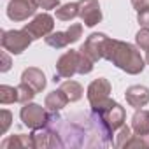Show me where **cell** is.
<instances>
[{
	"label": "cell",
	"instance_id": "ac0fdd59",
	"mask_svg": "<svg viewBox=\"0 0 149 149\" xmlns=\"http://www.w3.org/2000/svg\"><path fill=\"white\" fill-rule=\"evenodd\" d=\"M79 16V6L74 4V2H68V4H63L61 7L56 9V18L60 21H72L74 18Z\"/></svg>",
	"mask_w": 149,
	"mask_h": 149
},
{
	"label": "cell",
	"instance_id": "4316f807",
	"mask_svg": "<svg viewBox=\"0 0 149 149\" xmlns=\"http://www.w3.org/2000/svg\"><path fill=\"white\" fill-rule=\"evenodd\" d=\"M11 121H13V114L7 109L0 111V135H6V132L11 126Z\"/></svg>",
	"mask_w": 149,
	"mask_h": 149
},
{
	"label": "cell",
	"instance_id": "1f68e13d",
	"mask_svg": "<svg viewBox=\"0 0 149 149\" xmlns=\"http://www.w3.org/2000/svg\"><path fill=\"white\" fill-rule=\"evenodd\" d=\"M146 61H147V65H149V51H147V56H146Z\"/></svg>",
	"mask_w": 149,
	"mask_h": 149
},
{
	"label": "cell",
	"instance_id": "52a82bcc",
	"mask_svg": "<svg viewBox=\"0 0 149 149\" xmlns=\"http://www.w3.org/2000/svg\"><path fill=\"white\" fill-rule=\"evenodd\" d=\"M32 139H33V147L35 149H40V147H63V140H61L60 133L54 128H49V126L33 130Z\"/></svg>",
	"mask_w": 149,
	"mask_h": 149
},
{
	"label": "cell",
	"instance_id": "83f0119b",
	"mask_svg": "<svg viewBox=\"0 0 149 149\" xmlns=\"http://www.w3.org/2000/svg\"><path fill=\"white\" fill-rule=\"evenodd\" d=\"M37 9H58L60 0H32Z\"/></svg>",
	"mask_w": 149,
	"mask_h": 149
},
{
	"label": "cell",
	"instance_id": "9c48e42d",
	"mask_svg": "<svg viewBox=\"0 0 149 149\" xmlns=\"http://www.w3.org/2000/svg\"><path fill=\"white\" fill-rule=\"evenodd\" d=\"M37 11V6L32 0H11L7 6V16L13 21H25L32 18Z\"/></svg>",
	"mask_w": 149,
	"mask_h": 149
},
{
	"label": "cell",
	"instance_id": "d4e9b609",
	"mask_svg": "<svg viewBox=\"0 0 149 149\" xmlns=\"http://www.w3.org/2000/svg\"><path fill=\"white\" fill-rule=\"evenodd\" d=\"M126 147H149V133L147 135H139V133L132 135Z\"/></svg>",
	"mask_w": 149,
	"mask_h": 149
},
{
	"label": "cell",
	"instance_id": "cb8c5ba5",
	"mask_svg": "<svg viewBox=\"0 0 149 149\" xmlns=\"http://www.w3.org/2000/svg\"><path fill=\"white\" fill-rule=\"evenodd\" d=\"M135 42L142 51H149V28H142L135 35Z\"/></svg>",
	"mask_w": 149,
	"mask_h": 149
},
{
	"label": "cell",
	"instance_id": "d6986e66",
	"mask_svg": "<svg viewBox=\"0 0 149 149\" xmlns=\"http://www.w3.org/2000/svg\"><path fill=\"white\" fill-rule=\"evenodd\" d=\"M46 44L54 47V49H63L67 47L70 42H68V37H67V32H54V33H49L47 37H44Z\"/></svg>",
	"mask_w": 149,
	"mask_h": 149
},
{
	"label": "cell",
	"instance_id": "8fae6325",
	"mask_svg": "<svg viewBox=\"0 0 149 149\" xmlns=\"http://www.w3.org/2000/svg\"><path fill=\"white\" fill-rule=\"evenodd\" d=\"M21 83L28 84L35 93H40L44 88H46V76L40 68H35V67H28L23 70L21 74Z\"/></svg>",
	"mask_w": 149,
	"mask_h": 149
},
{
	"label": "cell",
	"instance_id": "7a4b0ae2",
	"mask_svg": "<svg viewBox=\"0 0 149 149\" xmlns=\"http://www.w3.org/2000/svg\"><path fill=\"white\" fill-rule=\"evenodd\" d=\"M111 93V83L105 77H98L95 79L90 86H88V102L91 105V111L102 114L105 112L111 105H114L116 102L109 97Z\"/></svg>",
	"mask_w": 149,
	"mask_h": 149
},
{
	"label": "cell",
	"instance_id": "f1b7e54d",
	"mask_svg": "<svg viewBox=\"0 0 149 149\" xmlns=\"http://www.w3.org/2000/svg\"><path fill=\"white\" fill-rule=\"evenodd\" d=\"M137 21L142 28H149V7L144 9V11H139L137 14Z\"/></svg>",
	"mask_w": 149,
	"mask_h": 149
},
{
	"label": "cell",
	"instance_id": "ba28073f",
	"mask_svg": "<svg viewBox=\"0 0 149 149\" xmlns=\"http://www.w3.org/2000/svg\"><path fill=\"white\" fill-rule=\"evenodd\" d=\"M77 67H79V51H65L60 60L56 61V74L60 77L70 79L72 76L77 74Z\"/></svg>",
	"mask_w": 149,
	"mask_h": 149
},
{
	"label": "cell",
	"instance_id": "3957f363",
	"mask_svg": "<svg viewBox=\"0 0 149 149\" xmlns=\"http://www.w3.org/2000/svg\"><path fill=\"white\" fill-rule=\"evenodd\" d=\"M19 118L23 121L25 126L32 128V130H37V128H44L47 126V121H49V111L44 109L42 105L39 104H23L21 111H19Z\"/></svg>",
	"mask_w": 149,
	"mask_h": 149
},
{
	"label": "cell",
	"instance_id": "5bb4252c",
	"mask_svg": "<svg viewBox=\"0 0 149 149\" xmlns=\"http://www.w3.org/2000/svg\"><path fill=\"white\" fill-rule=\"evenodd\" d=\"M67 104H68V98H67V95H65L61 90L51 91V93L46 97V100H44V107H46L49 112H58V111H61Z\"/></svg>",
	"mask_w": 149,
	"mask_h": 149
},
{
	"label": "cell",
	"instance_id": "44dd1931",
	"mask_svg": "<svg viewBox=\"0 0 149 149\" xmlns=\"http://www.w3.org/2000/svg\"><path fill=\"white\" fill-rule=\"evenodd\" d=\"M16 88H18V104H28V102L37 95V93H35L28 84H25V83H19Z\"/></svg>",
	"mask_w": 149,
	"mask_h": 149
},
{
	"label": "cell",
	"instance_id": "4fadbf2b",
	"mask_svg": "<svg viewBox=\"0 0 149 149\" xmlns=\"http://www.w3.org/2000/svg\"><path fill=\"white\" fill-rule=\"evenodd\" d=\"M105 123L111 126L112 132H116L118 128H121L125 125V118H126V112H125V107H121L118 102L114 105H111L105 112H102Z\"/></svg>",
	"mask_w": 149,
	"mask_h": 149
},
{
	"label": "cell",
	"instance_id": "7c38bea8",
	"mask_svg": "<svg viewBox=\"0 0 149 149\" xmlns=\"http://www.w3.org/2000/svg\"><path fill=\"white\" fill-rule=\"evenodd\" d=\"M125 97H126L128 105L130 107H135V109H140V107H144V105L149 104V90L146 86H140V84L130 86L126 90Z\"/></svg>",
	"mask_w": 149,
	"mask_h": 149
},
{
	"label": "cell",
	"instance_id": "ffe728a7",
	"mask_svg": "<svg viewBox=\"0 0 149 149\" xmlns=\"http://www.w3.org/2000/svg\"><path fill=\"white\" fill-rule=\"evenodd\" d=\"M14 102H18V88L2 84L0 86V104L7 105V104H14Z\"/></svg>",
	"mask_w": 149,
	"mask_h": 149
},
{
	"label": "cell",
	"instance_id": "f546056e",
	"mask_svg": "<svg viewBox=\"0 0 149 149\" xmlns=\"http://www.w3.org/2000/svg\"><path fill=\"white\" fill-rule=\"evenodd\" d=\"M132 6H133V9H137V13H139V11H144V9L149 7V0H132Z\"/></svg>",
	"mask_w": 149,
	"mask_h": 149
},
{
	"label": "cell",
	"instance_id": "5b68a950",
	"mask_svg": "<svg viewBox=\"0 0 149 149\" xmlns=\"http://www.w3.org/2000/svg\"><path fill=\"white\" fill-rule=\"evenodd\" d=\"M54 28V19L53 16H49L47 13H42V14H37L30 23H26L23 26V30H26L30 33V37L35 40V39H42V37H47Z\"/></svg>",
	"mask_w": 149,
	"mask_h": 149
},
{
	"label": "cell",
	"instance_id": "9a60e30c",
	"mask_svg": "<svg viewBox=\"0 0 149 149\" xmlns=\"http://www.w3.org/2000/svg\"><path fill=\"white\" fill-rule=\"evenodd\" d=\"M132 130L139 135H147L149 133V111L137 109V112L132 118Z\"/></svg>",
	"mask_w": 149,
	"mask_h": 149
},
{
	"label": "cell",
	"instance_id": "277c9868",
	"mask_svg": "<svg viewBox=\"0 0 149 149\" xmlns=\"http://www.w3.org/2000/svg\"><path fill=\"white\" fill-rule=\"evenodd\" d=\"M32 40L33 39L26 30H4L2 39H0L2 47L11 54H21L25 49H28Z\"/></svg>",
	"mask_w": 149,
	"mask_h": 149
},
{
	"label": "cell",
	"instance_id": "30bf717a",
	"mask_svg": "<svg viewBox=\"0 0 149 149\" xmlns=\"http://www.w3.org/2000/svg\"><path fill=\"white\" fill-rule=\"evenodd\" d=\"M79 18L84 21L86 26H95L102 21V11L98 0H79Z\"/></svg>",
	"mask_w": 149,
	"mask_h": 149
},
{
	"label": "cell",
	"instance_id": "e0dca14e",
	"mask_svg": "<svg viewBox=\"0 0 149 149\" xmlns=\"http://www.w3.org/2000/svg\"><path fill=\"white\" fill-rule=\"evenodd\" d=\"M60 90L67 95V98H68V102H77V100H81L83 98V86L79 84V83H76V81H72V79H67L65 83H61L60 84Z\"/></svg>",
	"mask_w": 149,
	"mask_h": 149
},
{
	"label": "cell",
	"instance_id": "603a6c76",
	"mask_svg": "<svg viewBox=\"0 0 149 149\" xmlns=\"http://www.w3.org/2000/svg\"><path fill=\"white\" fill-rule=\"evenodd\" d=\"M93 60L88 58L84 53L79 51V67H77V74H90L93 70Z\"/></svg>",
	"mask_w": 149,
	"mask_h": 149
},
{
	"label": "cell",
	"instance_id": "7402d4cb",
	"mask_svg": "<svg viewBox=\"0 0 149 149\" xmlns=\"http://www.w3.org/2000/svg\"><path fill=\"white\" fill-rule=\"evenodd\" d=\"M130 139H132V128L126 126V125H123V126L119 128V133L116 135L114 146H116V147H126V144H128Z\"/></svg>",
	"mask_w": 149,
	"mask_h": 149
},
{
	"label": "cell",
	"instance_id": "6da1fadb",
	"mask_svg": "<svg viewBox=\"0 0 149 149\" xmlns=\"http://www.w3.org/2000/svg\"><path fill=\"white\" fill-rule=\"evenodd\" d=\"M104 60L111 61L112 65L125 70L126 74H132V76L140 74L146 67V60L142 58L140 51L135 46L123 42V40H116V39L107 40L105 51H104Z\"/></svg>",
	"mask_w": 149,
	"mask_h": 149
},
{
	"label": "cell",
	"instance_id": "484cf974",
	"mask_svg": "<svg viewBox=\"0 0 149 149\" xmlns=\"http://www.w3.org/2000/svg\"><path fill=\"white\" fill-rule=\"evenodd\" d=\"M67 37H68V42H70V44L77 42V40L83 37V25H79V23L70 25L68 30H67Z\"/></svg>",
	"mask_w": 149,
	"mask_h": 149
},
{
	"label": "cell",
	"instance_id": "4dcf8cb0",
	"mask_svg": "<svg viewBox=\"0 0 149 149\" xmlns=\"http://www.w3.org/2000/svg\"><path fill=\"white\" fill-rule=\"evenodd\" d=\"M11 68V58H9V54H7V51H4L2 53V72H7Z\"/></svg>",
	"mask_w": 149,
	"mask_h": 149
},
{
	"label": "cell",
	"instance_id": "2e32d148",
	"mask_svg": "<svg viewBox=\"0 0 149 149\" xmlns=\"http://www.w3.org/2000/svg\"><path fill=\"white\" fill-rule=\"evenodd\" d=\"M2 149H9V147H33V139L32 135H23V133H18V135H11L7 137L2 144H0Z\"/></svg>",
	"mask_w": 149,
	"mask_h": 149
},
{
	"label": "cell",
	"instance_id": "8992f818",
	"mask_svg": "<svg viewBox=\"0 0 149 149\" xmlns=\"http://www.w3.org/2000/svg\"><path fill=\"white\" fill-rule=\"evenodd\" d=\"M109 37L105 33H91L84 44L81 46V53H84L88 58H91L93 61H98L104 58V51H105V44H107Z\"/></svg>",
	"mask_w": 149,
	"mask_h": 149
}]
</instances>
